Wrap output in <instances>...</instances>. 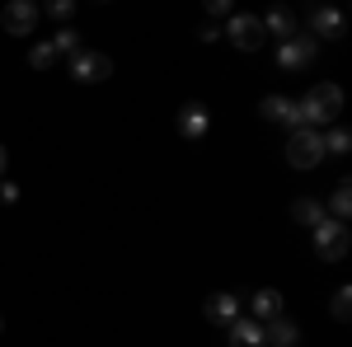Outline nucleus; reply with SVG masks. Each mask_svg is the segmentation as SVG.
<instances>
[{"mask_svg": "<svg viewBox=\"0 0 352 347\" xmlns=\"http://www.w3.org/2000/svg\"><path fill=\"white\" fill-rule=\"evenodd\" d=\"M230 328V347H268V338H263V324L258 320H230L226 324Z\"/></svg>", "mask_w": 352, "mask_h": 347, "instance_id": "10", "label": "nucleus"}, {"mask_svg": "<svg viewBox=\"0 0 352 347\" xmlns=\"http://www.w3.org/2000/svg\"><path fill=\"white\" fill-rule=\"evenodd\" d=\"M0 24H5L10 38H28L33 24H38V5H28V0H10L5 14H0Z\"/></svg>", "mask_w": 352, "mask_h": 347, "instance_id": "6", "label": "nucleus"}, {"mask_svg": "<svg viewBox=\"0 0 352 347\" xmlns=\"http://www.w3.org/2000/svg\"><path fill=\"white\" fill-rule=\"evenodd\" d=\"M28 61H33V71H52V66H56V52H52V43H38V47L28 52Z\"/></svg>", "mask_w": 352, "mask_h": 347, "instance_id": "20", "label": "nucleus"}, {"mask_svg": "<svg viewBox=\"0 0 352 347\" xmlns=\"http://www.w3.org/2000/svg\"><path fill=\"white\" fill-rule=\"evenodd\" d=\"M263 338H268V347H296L300 343V328L282 315V320H268V324H263Z\"/></svg>", "mask_w": 352, "mask_h": 347, "instance_id": "12", "label": "nucleus"}, {"mask_svg": "<svg viewBox=\"0 0 352 347\" xmlns=\"http://www.w3.org/2000/svg\"><path fill=\"white\" fill-rule=\"evenodd\" d=\"M207 14H212V19H217V14H230V5H226V0H207Z\"/></svg>", "mask_w": 352, "mask_h": 347, "instance_id": "24", "label": "nucleus"}, {"mask_svg": "<svg viewBox=\"0 0 352 347\" xmlns=\"http://www.w3.org/2000/svg\"><path fill=\"white\" fill-rule=\"evenodd\" d=\"M348 179H343V183H338V192H333V216H329V221H343V225H348V212H352V192H348Z\"/></svg>", "mask_w": 352, "mask_h": 347, "instance_id": "19", "label": "nucleus"}, {"mask_svg": "<svg viewBox=\"0 0 352 347\" xmlns=\"http://www.w3.org/2000/svg\"><path fill=\"white\" fill-rule=\"evenodd\" d=\"M296 108H300V122H305L310 132H324V122H333V117L343 113V89H338V85H310Z\"/></svg>", "mask_w": 352, "mask_h": 347, "instance_id": "1", "label": "nucleus"}, {"mask_svg": "<svg viewBox=\"0 0 352 347\" xmlns=\"http://www.w3.org/2000/svg\"><path fill=\"white\" fill-rule=\"evenodd\" d=\"M0 174H5V146H0Z\"/></svg>", "mask_w": 352, "mask_h": 347, "instance_id": "25", "label": "nucleus"}, {"mask_svg": "<svg viewBox=\"0 0 352 347\" xmlns=\"http://www.w3.org/2000/svg\"><path fill=\"white\" fill-rule=\"evenodd\" d=\"M315 52H320V43H315L310 33H296V38H287V43L277 47V66H282V71H305V66L315 61Z\"/></svg>", "mask_w": 352, "mask_h": 347, "instance_id": "4", "label": "nucleus"}, {"mask_svg": "<svg viewBox=\"0 0 352 347\" xmlns=\"http://www.w3.org/2000/svg\"><path fill=\"white\" fill-rule=\"evenodd\" d=\"M348 300H352L348 287H338V291H333V320H348Z\"/></svg>", "mask_w": 352, "mask_h": 347, "instance_id": "21", "label": "nucleus"}, {"mask_svg": "<svg viewBox=\"0 0 352 347\" xmlns=\"http://www.w3.org/2000/svg\"><path fill=\"white\" fill-rule=\"evenodd\" d=\"M320 160H324L320 132H310V127H296V132L287 136V164H292V169H315Z\"/></svg>", "mask_w": 352, "mask_h": 347, "instance_id": "3", "label": "nucleus"}, {"mask_svg": "<svg viewBox=\"0 0 352 347\" xmlns=\"http://www.w3.org/2000/svg\"><path fill=\"white\" fill-rule=\"evenodd\" d=\"M0 202H19V183H0Z\"/></svg>", "mask_w": 352, "mask_h": 347, "instance_id": "23", "label": "nucleus"}, {"mask_svg": "<svg viewBox=\"0 0 352 347\" xmlns=\"http://www.w3.org/2000/svg\"><path fill=\"white\" fill-rule=\"evenodd\" d=\"M207 320L212 324H230V320H240V300L230 291H217L212 300H207Z\"/></svg>", "mask_w": 352, "mask_h": 347, "instance_id": "13", "label": "nucleus"}, {"mask_svg": "<svg viewBox=\"0 0 352 347\" xmlns=\"http://www.w3.org/2000/svg\"><path fill=\"white\" fill-rule=\"evenodd\" d=\"M292 216H296L300 225H310V230H315V225L324 221V207H320L315 197H296V207H292Z\"/></svg>", "mask_w": 352, "mask_h": 347, "instance_id": "16", "label": "nucleus"}, {"mask_svg": "<svg viewBox=\"0 0 352 347\" xmlns=\"http://www.w3.org/2000/svg\"><path fill=\"white\" fill-rule=\"evenodd\" d=\"M263 33L282 38V43H287V38H296V14H292V10H282V5H277V10H268V19H263Z\"/></svg>", "mask_w": 352, "mask_h": 347, "instance_id": "14", "label": "nucleus"}, {"mask_svg": "<svg viewBox=\"0 0 352 347\" xmlns=\"http://www.w3.org/2000/svg\"><path fill=\"white\" fill-rule=\"evenodd\" d=\"M320 146H324V155H348L352 136L343 127H329V132H320Z\"/></svg>", "mask_w": 352, "mask_h": 347, "instance_id": "17", "label": "nucleus"}, {"mask_svg": "<svg viewBox=\"0 0 352 347\" xmlns=\"http://www.w3.org/2000/svg\"><path fill=\"white\" fill-rule=\"evenodd\" d=\"M348 249H352L348 225H343V221H329V216H324V221L315 225V254H320L324 263H338Z\"/></svg>", "mask_w": 352, "mask_h": 347, "instance_id": "2", "label": "nucleus"}, {"mask_svg": "<svg viewBox=\"0 0 352 347\" xmlns=\"http://www.w3.org/2000/svg\"><path fill=\"white\" fill-rule=\"evenodd\" d=\"M249 315L254 320H282V291H272V287H263V291H254L249 295Z\"/></svg>", "mask_w": 352, "mask_h": 347, "instance_id": "11", "label": "nucleus"}, {"mask_svg": "<svg viewBox=\"0 0 352 347\" xmlns=\"http://www.w3.org/2000/svg\"><path fill=\"white\" fill-rule=\"evenodd\" d=\"M47 43H52L56 56H76L80 52V33H71V28H56V38H47Z\"/></svg>", "mask_w": 352, "mask_h": 347, "instance_id": "18", "label": "nucleus"}, {"mask_svg": "<svg viewBox=\"0 0 352 347\" xmlns=\"http://www.w3.org/2000/svg\"><path fill=\"white\" fill-rule=\"evenodd\" d=\"M71 10H76L71 0H52V5H47V14H52L56 24H61V19H71Z\"/></svg>", "mask_w": 352, "mask_h": 347, "instance_id": "22", "label": "nucleus"}, {"mask_svg": "<svg viewBox=\"0 0 352 347\" xmlns=\"http://www.w3.org/2000/svg\"><path fill=\"white\" fill-rule=\"evenodd\" d=\"M258 113H263L268 122H287L292 132H296V127H305V122H300V108H296V99H282V94H268V99L258 104Z\"/></svg>", "mask_w": 352, "mask_h": 347, "instance_id": "8", "label": "nucleus"}, {"mask_svg": "<svg viewBox=\"0 0 352 347\" xmlns=\"http://www.w3.org/2000/svg\"><path fill=\"white\" fill-rule=\"evenodd\" d=\"M71 76H76V80H80V85L109 80V76H113V61H109V56H104V52H85V47H80V52L71 56Z\"/></svg>", "mask_w": 352, "mask_h": 347, "instance_id": "5", "label": "nucleus"}, {"mask_svg": "<svg viewBox=\"0 0 352 347\" xmlns=\"http://www.w3.org/2000/svg\"><path fill=\"white\" fill-rule=\"evenodd\" d=\"M207 127H212L207 104H184V113H179V132L188 136V141H202V136H207Z\"/></svg>", "mask_w": 352, "mask_h": 347, "instance_id": "9", "label": "nucleus"}, {"mask_svg": "<svg viewBox=\"0 0 352 347\" xmlns=\"http://www.w3.org/2000/svg\"><path fill=\"white\" fill-rule=\"evenodd\" d=\"M310 28H315V33H310L315 43H320V38H338V33H343V19H338V10H324V5H320V10L310 14Z\"/></svg>", "mask_w": 352, "mask_h": 347, "instance_id": "15", "label": "nucleus"}, {"mask_svg": "<svg viewBox=\"0 0 352 347\" xmlns=\"http://www.w3.org/2000/svg\"><path fill=\"white\" fill-rule=\"evenodd\" d=\"M263 19H254V14H230V43L240 47V52H254V47H263Z\"/></svg>", "mask_w": 352, "mask_h": 347, "instance_id": "7", "label": "nucleus"}]
</instances>
